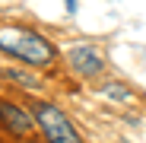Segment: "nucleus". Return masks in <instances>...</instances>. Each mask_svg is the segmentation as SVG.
Here are the masks:
<instances>
[{
	"instance_id": "1",
	"label": "nucleus",
	"mask_w": 146,
	"mask_h": 143,
	"mask_svg": "<svg viewBox=\"0 0 146 143\" xmlns=\"http://www.w3.org/2000/svg\"><path fill=\"white\" fill-rule=\"evenodd\" d=\"M0 51L22 61V64H32V67H48L57 54L54 45L44 35H38L26 26H3L0 29Z\"/></svg>"
},
{
	"instance_id": "2",
	"label": "nucleus",
	"mask_w": 146,
	"mask_h": 143,
	"mask_svg": "<svg viewBox=\"0 0 146 143\" xmlns=\"http://www.w3.org/2000/svg\"><path fill=\"white\" fill-rule=\"evenodd\" d=\"M35 118H38V127L44 134L48 143H83L73 121L51 102H35Z\"/></svg>"
},
{
	"instance_id": "3",
	"label": "nucleus",
	"mask_w": 146,
	"mask_h": 143,
	"mask_svg": "<svg viewBox=\"0 0 146 143\" xmlns=\"http://www.w3.org/2000/svg\"><path fill=\"white\" fill-rule=\"evenodd\" d=\"M67 61L80 76H99L102 67H105V57L95 45H73L67 51Z\"/></svg>"
},
{
	"instance_id": "4",
	"label": "nucleus",
	"mask_w": 146,
	"mask_h": 143,
	"mask_svg": "<svg viewBox=\"0 0 146 143\" xmlns=\"http://www.w3.org/2000/svg\"><path fill=\"white\" fill-rule=\"evenodd\" d=\"M0 124H3L7 130H13V134H26V130H32V118L22 111L19 105L0 99Z\"/></svg>"
},
{
	"instance_id": "5",
	"label": "nucleus",
	"mask_w": 146,
	"mask_h": 143,
	"mask_svg": "<svg viewBox=\"0 0 146 143\" xmlns=\"http://www.w3.org/2000/svg\"><path fill=\"white\" fill-rule=\"evenodd\" d=\"M3 76L7 80H19L22 86H29V89H38V80H32L29 73H22V70H3Z\"/></svg>"
},
{
	"instance_id": "6",
	"label": "nucleus",
	"mask_w": 146,
	"mask_h": 143,
	"mask_svg": "<svg viewBox=\"0 0 146 143\" xmlns=\"http://www.w3.org/2000/svg\"><path fill=\"white\" fill-rule=\"evenodd\" d=\"M64 7H67V13L73 16V13H76V0H64Z\"/></svg>"
}]
</instances>
